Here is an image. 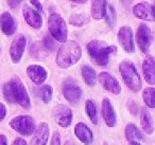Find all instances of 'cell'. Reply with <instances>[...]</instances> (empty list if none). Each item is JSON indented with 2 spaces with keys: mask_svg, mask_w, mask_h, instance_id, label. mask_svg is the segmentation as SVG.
<instances>
[{
  "mask_svg": "<svg viewBox=\"0 0 155 145\" xmlns=\"http://www.w3.org/2000/svg\"><path fill=\"white\" fill-rule=\"evenodd\" d=\"M3 96L5 101L13 104L16 103L22 108L28 109L31 106L30 96L27 91L26 86L19 77H14L3 86Z\"/></svg>",
  "mask_w": 155,
  "mask_h": 145,
  "instance_id": "obj_1",
  "label": "cell"
},
{
  "mask_svg": "<svg viewBox=\"0 0 155 145\" xmlns=\"http://www.w3.org/2000/svg\"><path fill=\"white\" fill-rule=\"evenodd\" d=\"M82 57V48L77 41L67 40L58 48L56 65L62 69H68L77 64Z\"/></svg>",
  "mask_w": 155,
  "mask_h": 145,
  "instance_id": "obj_2",
  "label": "cell"
},
{
  "mask_svg": "<svg viewBox=\"0 0 155 145\" xmlns=\"http://www.w3.org/2000/svg\"><path fill=\"white\" fill-rule=\"evenodd\" d=\"M117 48L110 46L102 40L94 39L87 45V52L95 65L99 67H105L110 62L112 54L116 53Z\"/></svg>",
  "mask_w": 155,
  "mask_h": 145,
  "instance_id": "obj_3",
  "label": "cell"
},
{
  "mask_svg": "<svg viewBox=\"0 0 155 145\" xmlns=\"http://www.w3.org/2000/svg\"><path fill=\"white\" fill-rule=\"evenodd\" d=\"M119 72L129 89H131L133 92H138L141 89V79L133 63L129 60L121 62L119 65Z\"/></svg>",
  "mask_w": 155,
  "mask_h": 145,
  "instance_id": "obj_4",
  "label": "cell"
},
{
  "mask_svg": "<svg viewBox=\"0 0 155 145\" xmlns=\"http://www.w3.org/2000/svg\"><path fill=\"white\" fill-rule=\"evenodd\" d=\"M48 29L50 35L58 43L68 40V29L64 18L58 13H52L48 18Z\"/></svg>",
  "mask_w": 155,
  "mask_h": 145,
  "instance_id": "obj_5",
  "label": "cell"
},
{
  "mask_svg": "<svg viewBox=\"0 0 155 145\" xmlns=\"http://www.w3.org/2000/svg\"><path fill=\"white\" fill-rule=\"evenodd\" d=\"M9 125L22 136H30L35 130V120L31 115H17L10 121Z\"/></svg>",
  "mask_w": 155,
  "mask_h": 145,
  "instance_id": "obj_6",
  "label": "cell"
},
{
  "mask_svg": "<svg viewBox=\"0 0 155 145\" xmlns=\"http://www.w3.org/2000/svg\"><path fill=\"white\" fill-rule=\"evenodd\" d=\"M117 38L122 47V49L127 53H134L135 51V45H134V37L132 28L129 26H123L119 29Z\"/></svg>",
  "mask_w": 155,
  "mask_h": 145,
  "instance_id": "obj_7",
  "label": "cell"
},
{
  "mask_svg": "<svg viewBox=\"0 0 155 145\" xmlns=\"http://www.w3.org/2000/svg\"><path fill=\"white\" fill-rule=\"evenodd\" d=\"M133 15L144 21H155V5L149 2L137 3L132 9Z\"/></svg>",
  "mask_w": 155,
  "mask_h": 145,
  "instance_id": "obj_8",
  "label": "cell"
},
{
  "mask_svg": "<svg viewBox=\"0 0 155 145\" xmlns=\"http://www.w3.org/2000/svg\"><path fill=\"white\" fill-rule=\"evenodd\" d=\"M136 41L141 50L142 53H148L150 49L151 43H152V34H151V29L148 27V24H139L136 32Z\"/></svg>",
  "mask_w": 155,
  "mask_h": 145,
  "instance_id": "obj_9",
  "label": "cell"
},
{
  "mask_svg": "<svg viewBox=\"0 0 155 145\" xmlns=\"http://www.w3.org/2000/svg\"><path fill=\"white\" fill-rule=\"evenodd\" d=\"M27 47V38L25 35L20 34L12 41L10 47V56L14 64H18L21 60V57L25 53Z\"/></svg>",
  "mask_w": 155,
  "mask_h": 145,
  "instance_id": "obj_10",
  "label": "cell"
},
{
  "mask_svg": "<svg viewBox=\"0 0 155 145\" xmlns=\"http://www.w3.org/2000/svg\"><path fill=\"white\" fill-rule=\"evenodd\" d=\"M63 94H64V98L70 104H77L81 100L82 89L75 82L69 79V81L65 82L63 85Z\"/></svg>",
  "mask_w": 155,
  "mask_h": 145,
  "instance_id": "obj_11",
  "label": "cell"
},
{
  "mask_svg": "<svg viewBox=\"0 0 155 145\" xmlns=\"http://www.w3.org/2000/svg\"><path fill=\"white\" fill-rule=\"evenodd\" d=\"M53 115L56 123L63 128L70 126L73 119L72 110L66 105H58L53 110Z\"/></svg>",
  "mask_w": 155,
  "mask_h": 145,
  "instance_id": "obj_12",
  "label": "cell"
},
{
  "mask_svg": "<svg viewBox=\"0 0 155 145\" xmlns=\"http://www.w3.org/2000/svg\"><path fill=\"white\" fill-rule=\"evenodd\" d=\"M98 79L99 83L102 85V87L105 90L110 91V93L118 95L121 92V86L119 84L118 79L115 76H113L110 73L108 72H101L98 75Z\"/></svg>",
  "mask_w": 155,
  "mask_h": 145,
  "instance_id": "obj_13",
  "label": "cell"
},
{
  "mask_svg": "<svg viewBox=\"0 0 155 145\" xmlns=\"http://www.w3.org/2000/svg\"><path fill=\"white\" fill-rule=\"evenodd\" d=\"M22 15L26 22L35 30H39L43 27V18L39 12L28 5H25L22 8Z\"/></svg>",
  "mask_w": 155,
  "mask_h": 145,
  "instance_id": "obj_14",
  "label": "cell"
},
{
  "mask_svg": "<svg viewBox=\"0 0 155 145\" xmlns=\"http://www.w3.org/2000/svg\"><path fill=\"white\" fill-rule=\"evenodd\" d=\"M27 74L29 79L36 85H41L48 77V71L39 65H30L27 68Z\"/></svg>",
  "mask_w": 155,
  "mask_h": 145,
  "instance_id": "obj_15",
  "label": "cell"
},
{
  "mask_svg": "<svg viewBox=\"0 0 155 145\" xmlns=\"http://www.w3.org/2000/svg\"><path fill=\"white\" fill-rule=\"evenodd\" d=\"M0 29L3 34L7 36L15 34L16 30H17V24H16L14 17L9 12H3L0 15Z\"/></svg>",
  "mask_w": 155,
  "mask_h": 145,
  "instance_id": "obj_16",
  "label": "cell"
},
{
  "mask_svg": "<svg viewBox=\"0 0 155 145\" xmlns=\"http://www.w3.org/2000/svg\"><path fill=\"white\" fill-rule=\"evenodd\" d=\"M142 73L146 82L150 85H155V57L147 55L142 63Z\"/></svg>",
  "mask_w": 155,
  "mask_h": 145,
  "instance_id": "obj_17",
  "label": "cell"
},
{
  "mask_svg": "<svg viewBox=\"0 0 155 145\" xmlns=\"http://www.w3.org/2000/svg\"><path fill=\"white\" fill-rule=\"evenodd\" d=\"M33 138L31 140V145H47L49 138V126L45 122H41L33 132Z\"/></svg>",
  "mask_w": 155,
  "mask_h": 145,
  "instance_id": "obj_18",
  "label": "cell"
},
{
  "mask_svg": "<svg viewBox=\"0 0 155 145\" xmlns=\"http://www.w3.org/2000/svg\"><path fill=\"white\" fill-rule=\"evenodd\" d=\"M102 115H103L105 124L108 127H114V126H116V123H117L116 112H115V109H114V107H113L110 101L106 98L102 100Z\"/></svg>",
  "mask_w": 155,
  "mask_h": 145,
  "instance_id": "obj_19",
  "label": "cell"
},
{
  "mask_svg": "<svg viewBox=\"0 0 155 145\" xmlns=\"http://www.w3.org/2000/svg\"><path fill=\"white\" fill-rule=\"evenodd\" d=\"M74 134L85 145L91 144L94 140V134L91 129L83 122H80L74 126Z\"/></svg>",
  "mask_w": 155,
  "mask_h": 145,
  "instance_id": "obj_20",
  "label": "cell"
},
{
  "mask_svg": "<svg viewBox=\"0 0 155 145\" xmlns=\"http://www.w3.org/2000/svg\"><path fill=\"white\" fill-rule=\"evenodd\" d=\"M107 2L106 0H91V14L95 20H101L104 18Z\"/></svg>",
  "mask_w": 155,
  "mask_h": 145,
  "instance_id": "obj_21",
  "label": "cell"
},
{
  "mask_svg": "<svg viewBox=\"0 0 155 145\" xmlns=\"http://www.w3.org/2000/svg\"><path fill=\"white\" fill-rule=\"evenodd\" d=\"M140 124L143 129V131L148 134H152L154 132V123H153V119L151 117V113L149 110L143 107L140 110Z\"/></svg>",
  "mask_w": 155,
  "mask_h": 145,
  "instance_id": "obj_22",
  "label": "cell"
},
{
  "mask_svg": "<svg viewBox=\"0 0 155 145\" xmlns=\"http://www.w3.org/2000/svg\"><path fill=\"white\" fill-rule=\"evenodd\" d=\"M125 138L127 141H135V140H143V134H141L138 127L133 123H129L124 129Z\"/></svg>",
  "mask_w": 155,
  "mask_h": 145,
  "instance_id": "obj_23",
  "label": "cell"
},
{
  "mask_svg": "<svg viewBox=\"0 0 155 145\" xmlns=\"http://www.w3.org/2000/svg\"><path fill=\"white\" fill-rule=\"evenodd\" d=\"M82 77L84 79L85 84L88 86H94L96 84V79H97V74L94 68L91 66H85L82 67Z\"/></svg>",
  "mask_w": 155,
  "mask_h": 145,
  "instance_id": "obj_24",
  "label": "cell"
},
{
  "mask_svg": "<svg viewBox=\"0 0 155 145\" xmlns=\"http://www.w3.org/2000/svg\"><path fill=\"white\" fill-rule=\"evenodd\" d=\"M85 111H86L87 117L89 118L91 123L97 124L98 123V110H97V106H96V104L94 103V101L87 100L86 102H85Z\"/></svg>",
  "mask_w": 155,
  "mask_h": 145,
  "instance_id": "obj_25",
  "label": "cell"
},
{
  "mask_svg": "<svg viewBox=\"0 0 155 145\" xmlns=\"http://www.w3.org/2000/svg\"><path fill=\"white\" fill-rule=\"evenodd\" d=\"M142 98L149 108H155V88L147 87L142 92Z\"/></svg>",
  "mask_w": 155,
  "mask_h": 145,
  "instance_id": "obj_26",
  "label": "cell"
},
{
  "mask_svg": "<svg viewBox=\"0 0 155 145\" xmlns=\"http://www.w3.org/2000/svg\"><path fill=\"white\" fill-rule=\"evenodd\" d=\"M104 18H105V21L110 28L115 27L117 21V15H116V10L113 7L112 5H106V11H105V15H104Z\"/></svg>",
  "mask_w": 155,
  "mask_h": 145,
  "instance_id": "obj_27",
  "label": "cell"
},
{
  "mask_svg": "<svg viewBox=\"0 0 155 145\" xmlns=\"http://www.w3.org/2000/svg\"><path fill=\"white\" fill-rule=\"evenodd\" d=\"M88 21L89 18L87 16V14H74V15L70 16V18H69V22L73 27H83Z\"/></svg>",
  "mask_w": 155,
  "mask_h": 145,
  "instance_id": "obj_28",
  "label": "cell"
},
{
  "mask_svg": "<svg viewBox=\"0 0 155 145\" xmlns=\"http://www.w3.org/2000/svg\"><path fill=\"white\" fill-rule=\"evenodd\" d=\"M38 91H39V96H41V101H43L45 104H48V103L51 102L52 93H53V90H52L51 86L44 85V86H41Z\"/></svg>",
  "mask_w": 155,
  "mask_h": 145,
  "instance_id": "obj_29",
  "label": "cell"
},
{
  "mask_svg": "<svg viewBox=\"0 0 155 145\" xmlns=\"http://www.w3.org/2000/svg\"><path fill=\"white\" fill-rule=\"evenodd\" d=\"M43 44H44V47H45V49L49 50V51H53L54 48H55L54 38L51 36V35H46V36L44 37Z\"/></svg>",
  "mask_w": 155,
  "mask_h": 145,
  "instance_id": "obj_30",
  "label": "cell"
},
{
  "mask_svg": "<svg viewBox=\"0 0 155 145\" xmlns=\"http://www.w3.org/2000/svg\"><path fill=\"white\" fill-rule=\"evenodd\" d=\"M127 108H129V111L133 115L138 114V106L133 100H130L129 102H127Z\"/></svg>",
  "mask_w": 155,
  "mask_h": 145,
  "instance_id": "obj_31",
  "label": "cell"
},
{
  "mask_svg": "<svg viewBox=\"0 0 155 145\" xmlns=\"http://www.w3.org/2000/svg\"><path fill=\"white\" fill-rule=\"evenodd\" d=\"M50 145H61V136L58 131H55L52 136L51 139V143Z\"/></svg>",
  "mask_w": 155,
  "mask_h": 145,
  "instance_id": "obj_32",
  "label": "cell"
},
{
  "mask_svg": "<svg viewBox=\"0 0 155 145\" xmlns=\"http://www.w3.org/2000/svg\"><path fill=\"white\" fill-rule=\"evenodd\" d=\"M30 3L34 7V9L36 10L37 12H39V13L43 12V5L41 3L39 0H30Z\"/></svg>",
  "mask_w": 155,
  "mask_h": 145,
  "instance_id": "obj_33",
  "label": "cell"
},
{
  "mask_svg": "<svg viewBox=\"0 0 155 145\" xmlns=\"http://www.w3.org/2000/svg\"><path fill=\"white\" fill-rule=\"evenodd\" d=\"M24 0H7L8 5L11 9H16L20 5V3L22 2Z\"/></svg>",
  "mask_w": 155,
  "mask_h": 145,
  "instance_id": "obj_34",
  "label": "cell"
},
{
  "mask_svg": "<svg viewBox=\"0 0 155 145\" xmlns=\"http://www.w3.org/2000/svg\"><path fill=\"white\" fill-rule=\"evenodd\" d=\"M7 115V106L3 103H0V122L2 121Z\"/></svg>",
  "mask_w": 155,
  "mask_h": 145,
  "instance_id": "obj_35",
  "label": "cell"
},
{
  "mask_svg": "<svg viewBox=\"0 0 155 145\" xmlns=\"http://www.w3.org/2000/svg\"><path fill=\"white\" fill-rule=\"evenodd\" d=\"M12 145H28V144H27V142L24 140V139H21V138H16L15 141H14L13 144H12Z\"/></svg>",
  "mask_w": 155,
  "mask_h": 145,
  "instance_id": "obj_36",
  "label": "cell"
},
{
  "mask_svg": "<svg viewBox=\"0 0 155 145\" xmlns=\"http://www.w3.org/2000/svg\"><path fill=\"white\" fill-rule=\"evenodd\" d=\"M0 145H8V139L5 134H0Z\"/></svg>",
  "mask_w": 155,
  "mask_h": 145,
  "instance_id": "obj_37",
  "label": "cell"
},
{
  "mask_svg": "<svg viewBox=\"0 0 155 145\" xmlns=\"http://www.w3.org/2000/svg\"><path fill=\"white\" fill-rule=\"evenodd\" d=\"M69 1H72V2L75 3H86L88 0H69Z\"/></svg>",
  "mask_w": 155,
  "mask_h": 145,
  "instance_id": "obj_38",
  "label": "cell"
},
{
  "mask_svg": "<svg viewBox=\"0 0 155 145\" xmlns=\"http://www.w3.org/2000/svg\"><path fill=\"white\" fill-rule=\"evenodd\" d=\"M129 145H141L139 142H136V141H130Z\"/></svg>",
  "mask_w": 155,
  "mask_h": 145,
  "instance_id": "obj_39",
  "label": "cell"
},
{
  "mask_svg": "<svg viewBox=\"0 0 155 145\" xmlns=\"http://www.w3.org/2000/svg\"><path fill=\"white\" fill-rule=\"evenodd\" d=\"M121 1H122L124 5H130V3L132 2V0H121Z\"/></svg>",
  "mask_w": 155,
  "mask_h": 145,
  "instance_id": "obj_40",
  "label": "cell"
},
{
  "mask_svg": "<svg viewBox=\"0 0 155 145\" xmlns=\"http://www.w3.org/2000/svg\"><path fill=\"white\" fill-rule=\"evenodd\" d=\"M66 145H69V144H66Z\"/></svg>",
  "mask_w": 155,
  "mask_h": 145,
  "instance_id": "obj_41",
  "label": "cell"
}]
</instances>
